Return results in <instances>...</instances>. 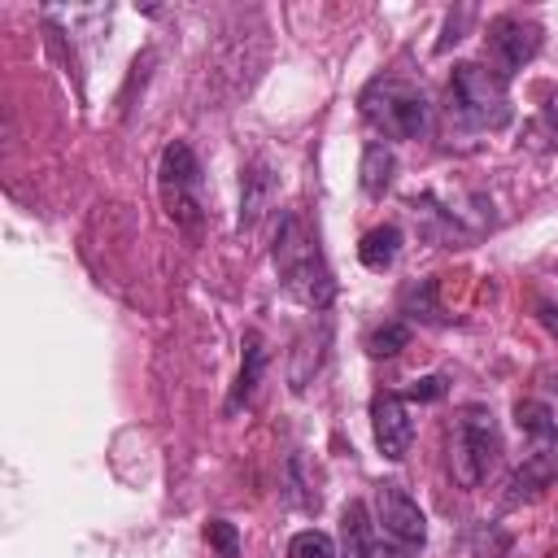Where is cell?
Masks as SVG:
<instances>
[{
    "mask_svg": "<svg viewBox=\"0 0 558 558\" xmlns=\"http://www.w3.org/2000/svg\"><path fill=\"white\" fill-rule=\"evenodd\" d=\"M392 174H397V157H392V148H388L384 140H371V144L362 148V166H357V183H362V192H366L371 201H379V196L392 187Z\"/></svg>",
    "mask_w": 558,
    "mask_h": 558,
    "instance_id": "cell-10",
    "label": "cell"
},
{
    "mask_svg": "<svg viewBox=\"0 0 558 558\" xmlns=\"http://www.w3.org/2000/svg\"><path fill=\"white\" fill-rule=\"evenodd\" d=\"M401 310L410 318H427V323H440V305H436V279H418L405 296H401Z\"/></svg>",
    "mask_w": 558,
    "mask_h": 558,
    "instance_id": "cell-15",
    "label": "cell"
},
{
    "mask_svg": "<svg viewBox=\"0 0 558 558\" xmlns=\"http://www.w3.org/2000/svg\"><path fill=\"white\" fill-rule=\"evenodd\" d=\"M270 201H275V174H270V166L257 157V161L244 170V183H240V227L253 231V227L262 222V214L270 209Z\"/></svg>",
    "mask_w": 558,
    "mask_h": 558,
    "instance_id": "cell-9",
    "label": "cell"
},
{
    "mask_svg": "<svg viewBox=\"0 0 558 558\" xmlns=\"http://www.w3.org/2000/svg\"><path fill=\"white\" fill-rule=\"evenodd\" d=\"M340 545H344V558H371V549H375V519L366 514L362 501H349L344 506Z\"/></svg>",
    "mask_w": 558,
    "mask_h": 558,
    "instance_id": "cell-13",
    "label": "cell"
},
{
    "mask_svg": "<svg viewBox=\"0 0 558 558\" xmlns=\"http://www.w3.org/2000/svg\"><path fill=\"white\" fill-rule=\"evenodd\" d=\"M401 227H392V222H384V227H371L366 235H362V244H357V262L366 266V270H392V262L401 257Z\"/></svg>",
    "mask_w": 558,
    "mask_h": 558,
    "instance_id": "cell-12",
    "label": "cell"
},
{
    "mask_svg": "<svg viewBox=\"0 0 558 558\" xmlns=\"http://www.w3.org/2000/svg\"><path fill=\"white\" fill-rule=\"evenodd\" d=\"M266 362H270V353H266L262 336H257V331H248V336H244V362H240V379H235V388H231V397H227V414H235L240 405H248V401H253V392H257V379H262Z\"/></svg>",
    "mask_w": 558,
    "mask_h": 558,
    "instance_id": "cell-11",
    "label": "cell"
},
{
    "mask_svg": "<svg viewBox=\"0 0 558 558\" xmlns=\"http://www.w3.org/2000/svg\"><path fill=\"white\" fill-rule=\"evenodd\" d=\"M205 541H209V549H214L218 558H240V532H235V523L209 519V523H205Z\"/></svg>",
    "mask_w": 558,
    "mask_h": 558,
    "instance_id": "cell-17",
    "label": "cell"
},
{
    "mask_svg": "<svg viewBox=\"0 0 558 558\" xmlns=\"http://www.w3.org/2000/svg\"><path fill=\"white\" fill-rule=\"evenodd\" d=\"M449 392V379L445 375H423V379H414V388L405 392V401H440Z\"/></svg>",
    "mask_w": 558,
    "mask_h": 558,
    "instance_id": "cell-18",
    "label": "cell"
},
{
    "mask_svg": "<svg viewBox=\"0 0 558 558\" xmlns=\"http://www.w3.org/2000/svg\"><path fill=\"white\" fill-rule=\"evenodd\" d=\"M371 519H375V549L371 558H414L427 541V519L418 501L397 484L384 480L371 493Z\"/></svg>",
    "mask_w": 558,
    "mask_h": 558,
    "instance_id": "cell-4",
    "label": "cell"
},
{
    "mask_svg": "<svg viewBox=\"0 0 558 558\" xmlns=\"http://www.w3.org/2000/svg\"><path fill=\"white\" fill-rule=\"evenodd\" d=\"M288 558H336V541L318 527H305L288 541Z\"/></svg>",
    "mask_w": 558,
    "mask_h": 558,
    "instance_id": "cell-16",
    "label": "cell"
},
{
    "mask_svg": "<svg viewBox=\"0 0 558 558\" xmlns=\"http://www.w3.org/2000/svg\"><path fill=\"white\" fill-rule=\"evenodd\" d=\"M501 453V432L488 405H462L449 427V466L462 488H480Z\"/></svg>",
    "mask_w": 558,
    "mask_h": 558,
    "instance_id": "cell-5",
    "label": "cell"
},
{
    "mask_svg": "<svg viewBox=\"0 0 558 558\" xmlns=\"http://www.w3.org/2000/svg\"><path fill=\"white\" fill-rule=\"evenodd\" d=\"M362 118L384 135V140H418L432 126V100L423 87L397 74H379L362 92Z\"/></svg>",
    "mask_w": 558,
    "mask_h": 558,
    "instance_id": "cell-2",
    "label": "cell"
},
{
    "mask_svg": "<svg viewBox=\"0 0 558 558\" xmlns=\"http://www.w3.org/2000/svg\"><path fill=\"white\" fill-rule=\"evenodd\" d=\"M275 270L288 296H296L310 310H327L336 296V275L318 248V235L305 227L301 214H283L279 235H275Z\"/></svg>",
    "mask_w": 558,
    "mask_h": 558,
    "instance_id": "cell-1",
    "label": "cell"
},
{
    "mask_svg": "<svg viewBox=\"0 0 558 558\" xmlns=\"http://www.w3.org/2000/svg\"><path fill=\"white\" fill-rule=\"evenodd\" d=\"M410 344V327L401 323V318H392V323H384V327H375L371 336H366V353L371 357H392V353H401Z\"/></svg>",
    "mask_w": 558,
    "mask_h": 558,
    "instance_id": "cell-14",
    "label": "cell"
},
{
    "mask_svg": "<svg viewBox=\"0 0 558 558\" xmlns=\"http://www.w3.org/2000/svg\"><path fill=\"white\" fill-rule=\"evenodd\" d=\"M157 179H161V196H166V214L179 222V227H192L201 218V161L196 153L174 140L166 153H161V166H157Z\"/></svg>",
    "mask_w": 558,
    "mask_h": 558,
    "instance_id": "cell-6",
    "label": "cell"
},
{
    "mask_svg": "<svg viewBox=\"0 0 558 558\" xmlns=\"http://www.w3.org/2000/svg\"><path fill=\"white\" fill-rule=\"evenodd\" d=\"M545 44V31L532 22V17H519V13H501L488 22V61L501 78H514Z\"/></svg>",
    "mask_w": 558,
    "mask_h": 558,
    "instance_id": "cell-7",
    "label": "cell"
},
{
    "mask_svg": "<svg viewBox=\"0 0 558 558\" xmlns=\"http://www.w3.org/2000/svg\"><path fill=\"white\" fill-rule=\"evenodd\" d=\"M449 118L466 131H501L510 126L514 109H510V96H506V78L480 61H462L453 65V78H449Z\"/></svg>",
    "mask_w": 558,
    "mask_h": 558,
    "instance_id": "cell-3",
    "label": "cell"
},
{
    "mask_svg": "<svg viewBox=\"0 0 558 558\" xmlns=\"http://www.w3.org/2000/svg\"><path fill=\"white\" fill-rule=\"evenodd\" d=\"M371 423H375V445L384 458L401 462L414 445V418H410V401L397 392H375L371 401Z\"/></svg>",
    "mask_w": 558,
    "mask_h": 558,
    "instance_id": "cell-8",
    "label": "cell"
}]
</instances>
